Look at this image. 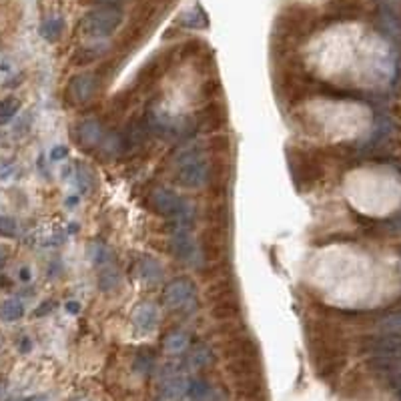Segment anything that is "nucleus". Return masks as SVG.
<instances>
[{"label":"nucleus","mask_w":401,"mask_h":401,"mask_svg":"<svg viewBox=\"0 0 401 401\" xmlns=\"http://www.w3.org/2000/svg\"><path fill=\"white\" fill-rule=\"evenodd\" d=\"M153 365H155L153 355L139 354L137 355V359H135V369H137L139 373H149V371L153 369Z\"/></svg>","instance_id":"obj_22"},{"label":"nucleus","mask_w":401,"mask_h":401,"mask_svg":"<svg viewBox=\"0 0 401 401\" xmlns=\"http://www.w3.org/2000/svg\"><path fill=\"white\" fill-rule=\"evenodd\" d=\"M379 8H387L401 14V0H379Z\"/></svg>","instance_id":"obj_23"},{"label":"nucleus","mask_w":401,"mask_h":401,"mask_svg":"<svg viewBox=\"0 0 401 401\" xmlns=\"http://www.w3.org/2000/svg\"><path fill=\"white\" fill-rule=\"evenodd\" d=\"M24 315V305L19 301V299H6L0 303V319L2 321H19Z\"/></svg>","instance_id":"obj_13"},{"label":"nucleus","mask_w":401,"mask_h":401,"mask_svg":"<svg viewBox=\"0 0 401 401\" xmlns=\"http://www.w3.org/2000/svg\"><path fill=\"white\" fill-rule=\"evenodd\" d=\"M96 4H102V6H118L120 2H127V0H95Z\"/></svg>","instance_id":"obj_25"},{"label":"nucleus","mask_w":401,"mask_h":401,"mask_svg":"<svg viewBox=\"0 0 401 401\" xmlns=\"http://www.w3.org/2000/svg\"><path fill=\"white\" fill-rule=\"evenodd\" d=\"M195 283L189 277H177L163 289V305L169 309H183L195 299Z\"/></svg>","instance_id":"obj_4"},{"label":"nucleus","mask_w":401,"mask_h":401,"mask_svg":"<svg viewBox=\"0 0 401 401\" xmlns=\"http://www.w3.org/2000/svg\"><path fill=\"white\" fill-rule=\"evenodd\" d=\"M120 281V277H118V271L115 269V265H109V263H105V265H100V273H98V283H100V289L102 291H111V289H115Z\"/></svg>","instance_id":"obj_15"},{"label":"nucleus","mask_w":401,"mask_h":401,"mask_svg":"<svg viewBox=\"0 0 401 401\" xmlns=\"http://www.w3.org/2000/svg\"><path fill=\"white\" fill-rule=\"evenodd\" d=\"M30 401H39V400H30Z\"/></svg>","instance_id":"obj_29"},{"label":"nucleus","mask_w":401,"mask_h":401,"mask_svg":"<svg viewBox=\"0 0 401 401\" xmlns=\"http://www.w3.org/2000/svg\"><path fill=\"white\" fill-rule=\"evenodd\" d=\"M122 23V10L118 6H98L89 10L83 21H80V28L87 36L93 39H105L111 36L113 32H117V28Z\"/></svg>","instance_id":"obj_1"},{"label":"nucleus","mask_w":401,"mask_h":401,"mask_svg":"<svg viewBox=\"0 0 401 401\" xmlns=\"http://www.w3.org/2000/svg\"><path fill=\"white\" fill-rule=\"evenodd\" d=\"M177 169H179V173H177L179 183L185 185V187H191V189H197V187L205 185V181L209 177L207 161L195 149H187L183 155H179Z\"/></svg>","instance_id":"obj_2"},{"label":"nucleus","mask_w":401,"mask_h":401,"mask_svg":"<svg viewBox=\"0 0 401 401\" xmlns=\"http://www.w3.org/2000/svg\"><path fill=\"white\" fill-rule=\"evenodd\" d=\"M137 277H139V281L147 285L159 283L163 279V267L159 261L151 259V257H141L137 261Z\"/></svg>","instance_id":"obj_10"},{"label":"nucleus","mask_w":401,"mask_h":401,"mask_svg":"<svg viewBox=\"0 0 401 401\" xmlns=\"http://www.w3.org/2000/svg\"><path fill=\"white\" fill-rule=\"evenodd\" d=\"M74 181L83 193H89L93 189V169L87 163H76L74 165Z\"/></svg>","instance_id":"obj_14"},{"label":"nucleus","mask_w":401,"mask_h":401,"mask_svg":"<svg viewBox=\"0 0 401 401\" xmlns=\"http://www.w3.org/2000/svg\"><path fill=\"white\" fill-rule=\"evenodd\" d=\"M67 309H69V311H71V313H78V309H80V307H78V303H67Z\"/></svg>","instance_id":"obj_26"},{"label":"nucleus","mask_w":401,"mask_h":401,"mask_svg":"<svg viewBox=\"0 0 401 401\" xmlns=\"http://www.w3.org/2000/svg\"><path fill=\"white\" fill-rule=\"evenodd\" d=\"M0 237L6 239L17 237V221L8 215H0Z\"/></svg>","instance_id":"obj_21"},{"label":"nucleus","mask_w":401,"mask_h":401,"mask_svg":"<svg viewBox=\"0 0 401 401\" xmlns=\"http://www.w3.org/2000/svg\"><path fill=\"white\" fill-rule=\"evenodd\" d=\"M67 155H69V149H67V147H54L52 153H50V157H52L54 161H61V159H65Z\"/></svg>","instance_id":"obj_24"},{"label":"nucleus","mask_w":401,"mask_h":401,"mask_svg":"<svg viewBox=\"0 0 401 401\" xmlns=\"http://www.w3.org/2000/svg\"><path fill=\"white\" fill-rule=\"evenodd\" d=\"M187 387H189V379H185L183 376L169 378L161 387V401H179L183 395H187Z\"/></svg>","instance_id":"obj_11"},{"label":"nucleus","mask_w":401,"mask_h":401,"mask_svg":"<svg viewBox=\"0 0 401 401\" xmlns=\"http://www.w3.org/2000/svg\"><path fill=\"white\" fill-rule=\"evenodd\" d=\"M96 93V78L93 74H78L72 76L69 87H67V95L74 105H85L89 102Z\"/></svg>","instance_id":"obj_6"},{"label":"nucleus","mask_w":401,"mask_h":401,"mask_svg":"<svg viewBox=\"0 0 401 401\" xmlns=\"http://www.w3.org/2000/svg\"><path fill=\"white\" fill-rule=\"evenodd\" d=\"M151 205L155 207V211L161 213L163 217L177 219V221H187L193 215L191 203H187L181 195H177L175 191L166 189V187L153 189V193H151Z\"/></svg>","instance_id":"obj_3"},{"label":"nucleus","mask_w":401,"mask_h":401,"mask_svg":"<svg viewBox=\"0 0 401 401\" xmlns=\"http://www.w3.org/2000/svg\"><path fill=\"white\" fill-rule=\"evenodd\" d=\"M171 249L173 253L187 265H199L201 263V249L197 245V239L187 229H177L171 235Z\"/></svg>","instance_id":"obj_5"},{"label":"nucleus","mask_w":401,"mask_h":401,"mask_svg":"<svg viewBox=\"0 0 401 401\" xmlns=\"http://www.w3.org/2000/svg\"><path fill=\"white\" fill-rule=\"evenodd\" d=\"M189 347V335L185 331H171L163 341V349L169 355H181Z\"/></svg>","instance_id":"obj_12"},{"label":"nucleus","mask_w":401,"mask_h":401,"mask_svg":"<svg viewBox=\"0 0 401 401\" xmlns=\"http://www.w3.org/2000/svg\"><path fill=\"white\" fill-rule=\"evenodd\" d=\"M21 277H23L24 281H26V279H30V271H26V269H23V271H21Z\"/></svg>","instance_id":"obj_27"},{"label":"nucleus","mask_w":401,"mask_h":401,"mask_svg":"<svg viewBox=\"0 0 401 401\" xmlns=\"http://www.w3.org/2000/svg\"><path fill=\"white\" fill-rule=\"evenodd\" d=\"M89 257H91V261L95 263V265H105V263H109V259H111V253H109V247L105 245V243H91L89 245Z\"/></svg>","instance_id":"obj_19"},{"label":"nucleus","mask_w":401,"mask_h":401,"mask_svg":"<svg viewBox=\"0 0 401 401\" xmlns=\"http://www.w3.org/2000/svg\"><path fill=\"white\" fill-rule=\"evenodd\" d=\"M213 355L211 349L209 347H205V345H199V347H195L189 355V365L191 367H195V369H199V367H205V365H209L211 363Z\"/></svg>","instance_id":"obj_18"},{"label":"nucleus","mask_w":401,"mask_h":401,"mask_svg":"<svg viewBox=\"0 0 401 401\" xmlns=\"http://www.w3.org/2000/svg\"><path fill=\"white\" fill-rule=\"evenodd\" d=\"M76 137L78 142L85 147V149H95L98 147L102 139H105V131H102V124L96 120V118H85L83 122H78L76 127Z\"/></svg>","instance_id":"obj_8"},{"label":"nucleus","mask_w":401,"mask_h":401,"mask_svg":"<svg viewBox=\"0 0 401 401\" xmlns=\"http://www.w3.org/2000/svg\"><path fill=\"white\" fill-rule=\"evenodd\" d=\"M19 109H21L19 98H14V96L2 98V100H0V127H2V124H8L12 118L17 117Z\"/></svg>","instance_id":"obj_16"},{"label":"nucleus","mask_w":401,"mask_h":401,"mask_svg":"<svg viewBox=\"0 0 401 401\" xmlns=\"http://www.w3.org/2000/svg\"><path fill=\"white\" fill-rule=\"evenodd\" d=\"M379 329L385 333H398L401 335V311L385 315L383 319H379Z\"/></svg>","instance_id":"obj_20"},{"label":"nucleus","mask_w":401,"mask_h":401,"mask_svg":"<svg viewBox=\"0 0 401 401\" xmlns=\"http://www.w3.org/2000/svg\"><path fill=\"white\" fill-rule=\"evenodd\" d=\"M365 349L371 351L376 357H391V359L401 361V335L389 333V335L373 337L367 341Z\"/></svg>","instance_id":"obj_7"},{"label":"nucleus","mask_w":401,"mask_h":401,"mask_svg":"<svg viewBox=\"0 0 401 401\" xmlns=\"http://www.w3.org/2000/svg\"><path fill=\"white\" fill-rule=\"evenodd\" d=\"M63 19H58V17H52V19H47L43 26H41V34H43V39H47V41H56L61 34H63Z\"/></svg>","instance_id":"obj_17"},{"label":"nucleus","mask_w":401,"mask_h":401,"mask_svg":"<svg viewBox=\"0 0 401 401\" xmlns=\"http://www.w3.org/2000/svg\"><path fill=\"white\" fill-rule=\"evenodd\" d=\"M395 385H398V391H400V400H401V379H398V381H395Z\"/></svg>","instance_id":"obj_28"},{"label":"nucleus","mask_w":401,"mask_h":401,"mask_svg":"<svg viewBox=\"0 0 401 401\" xmlns=\"http://www.w3.org/2000/svg\"><path fill=\"white\" fill-rule=\"evenodd\" d=\"M133 323L137 331L141 333H151L159 323V309L153 303H141L133 311Z\"/></svg>","instance_id":"obj_9"}]
</instances>
